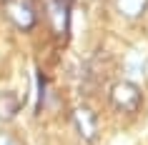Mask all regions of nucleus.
<instances>
[{"label":"nucleus","mask_w":148,"mask_h":145,"mask_svg":"<svg viewBox=\"0 0 148 145\" xmlns=\"http://www.w3.org/2000/svg\"><path fill=\"white\" fill-rule=\"evenodd\" d=\"M108 100L118 113L133 115V113H138L140 108H143V90L133 80H118V83L110 85Z\"/></svg>","instance_id":"nucleus-1"},{"label":"nucleus","mask_w":148,"mask_h":145,"mask_svg":"<svg viewBox=\"0 0 148 145\" xmlns=\"http://www.w3.org/2000/svg\"><path fill=\"white\" fill-rule=\"evenodd\" d=\"M5 13L10 23L20 30H33L38 25V3L35 0H5Z\"/></svg>","instance_id":"nucleus-2"},{"label":"nucleus","mask_w":148,"mask_h":145,"mask_svg":"<svg viewBox=\"0 0 148 145\" xmlns=\"http://www.w3.org/2000/svg\"><path fill=\"white\" fill-rule=\"evenodd\" d=\"M50 23H53L55 33H65L68 28V15H70V5L68 3H63V0H50Z\"/></svg>","instance_id":"nucleus-5"},{"label":"nucleus","mask_w":148,"mask_h":145,"mask_svg":"<svg viewBox=\"0 0 148 145\" xmlns=\"http://www.w3.org/2000/svg\"><path fill=\"white\" fill-rule=\"evenodd\" d=\"M113 5H116V10L123 18H128V20H138V18L146 15L148 0H113Z\"/></svg>","instance_id":"nucleus-4"},{"label":"nucleus","mask_w":148,"mask_h":145,"mask_svg":"<svg viewBox=\"0 0 148 145\" xmlns=\"http://www.w3.org/2000/svg\"><path fill=\"white\" fill-rule=\"evenodd\" d=\"M20 113V98L10 90H0V120H13Z\"/></svg>","instance_id":"nucleus-6"},{"label":"nucleus","mask_w":148,"mask_h":145,"mask_svg":"<svg viewBox=\"0 0 148 145\" xmlns=\"http://www.w3.org/2000/svg\"><path fill=\"white\" fill-rule=\"evenodd\" d=\"M73 125L86 140H95V135H98V115L86 105H78L73 110Z\"/></svg>","instance_id":"nucleus-3"},{"label":"nucleus","mask_w":148,"mask_h":145,"mask_svg":"<svg viewBox=\"0 0 148 145\" xmlns=\"http://www.w3.org/2000/svg\"><path fill=\"white\" fill-rule=\"evenodd\" d=\"M63 3H68V5H73V3H75V0H63Z\"/></svg>","instance_id":"nucleus-7"}]
</instances>
